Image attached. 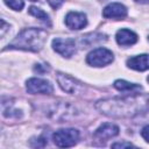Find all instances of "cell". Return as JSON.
Masks as SVG:
<instances>
[{
	"mask_svg": "<svg viewBox=\"0 0 149 149\" xmlns=\"http://www.w3.org/2000/svg\"><path fill=\"white\" fill-rule=\"evenodd\" d=\"M147 80H148V81H149V76H148V78H147Z\"/></svg>",
	"mask_w": 149,
	"mask_h": 149,
	"instance_id": "ffe728a7",
	"label": "cell"
},
{
	"mask_svg": "<svg viewBox=\"0 0 149 149\" xmlns=\"http://www.w3.org/2000/svg\"><path fill=\"white\" fill-rule=\"evenodd\" d=\"M139 3H149V0H135Z\"/></svg>",
	"mask_w": 149,
	"mask_h": 149,
	"instance_id": "d6986e66",
	"label": "cell"
},
{
	"mask_svg": "<svg viewBox=\"0 0 149 149\" xmlns=\"http://www.w3.org/2000/svg\"><path fill=\"white\" fill-rule=\"evenodd\" d=\"M114 87L121 92H130V91H137L141 90L142 87L140 85L133 84V83H128L126 80H115L114 81Z\"/></svg>",
	"mask_w": 149,
	"mask_h": 149,
	"instance_id": "4fadbf2b",
	"label": "cell"
},
{
	"mask_svg": "<svg viewBox=\"0 0 149 149\" xmlns=\"http://www.w3.org/2000/svg\"><path fill=\"white\" fill-rule=\"evenodd\" d=\"M97 109L112 118H129L149 109V94H133L123 98L99 100Z\"/></svg>",
	"mask_w": 149,
	"mask_h": 149,
	"instance_id": "6da1fadb",
	"label": "cell"
},
{
	"mask_svg": "<svg viewBox=\"0 0 149 149\" xmlns=\"http://www.w3.org/2000/svg\"><path fill=\"white\" fill-rule=\"evenodd\" d=\"M65 24L70 29H81L87 24V19L84 13H78V12H70L65 16Z\"/></svg>",
	"mask_w": 149,
	"mask_h": 149,
	"instance_id": "52a82bcc",
	"label": "cell"
},
{
	"mask_svg": "<svg viewBox=\"0 0 149 149\" xmlns=\"http://www.w3.org/2000/svg\"><path fill=\"white\" fill-rule=\"evenodd\" d=\"M102 15L107 19H123L127 15V8L119 2H113L104 8Z\"/></svg>",
	"mask_w": 149,
	"mask_h": 149,
	"instance_id": "ba28073f",
	"label": "cell"
},
{
	"mask_svg": "<svg viewBox=\"0 0 149 149\" xmlns=\"http://www.w3.org/2000/svg\"><path fill=\"white\" fill-rule=\"evenodd\" d=\"M28 12H29V14H30V15H33V16H35V17H37V19H40V20H42V21H43L44 23H47L49 27L51 26V22H50L49 15H48L43 9L31 6V7H29V10H28Z\"/></svg>",
	"mask_w": 149,
	"mask_h": 149,
	"instance_id": "5bb4252c",
	"label": "cell"
},
{
	"mask_svg": "<svg viewBox=\"0 0 149 149\" xmlns=\"http://www.w3.org/2000/svg\"><path fill=\"white\" fill-rule=\"evenodd\" d=\"M52 48L59 55L69 58L76 52V43L73 38H61L57 37L52 41Z\"/></svg>",
	"mask_w": 149,
	"mask_h": 149,
	"instance_id": "8992f818",
	"label": "cell"
},
{
	"mask_svg": "<svg viewBox=\"0 0 149 149\" xmlns=\"http://www.w3.org/2000/svg\"><path fill=\"white\" fill-rule=\"evenodd\" d=\"M47 1L49 2V5H50L54 9H57V8L61 7V5L63 3L64 0H47Z\"/></svg>",
	"mask_w": 149,
	"mask_h": 149,
	"instance_id": "2e32d148",
	"label": "cell"
},
{
	"mask_svg": "<svg viewBox=\"0 0 149 149\" xmlns=\"http://www.w3.org/2000/svg\"><path fill=\"white\" fill-rule=\"evenodd\" d=\"M3 1L8 7H10L14 10H21L24 5L22 0H3Z\"/></svg>",
	"mask_w": 149,
	"mask_h": 149,
	"instance_id": "9a60e30c",
	"label": "cell"
},
{
	"mask_svg": "<svg viewBox=\"0 0 149 149\" xmlns=\"http://www.w3.org/2000/svg\"><path fill=\"white\" fill-rule=\"evenodd\" d=\"M26 88L28 91V93L31 94H50L54 91L52 85L44 79L41 78H30L27 80L26 84Z\"/></svg>",
	"mask_w": 149,
	"mask_h": 149,
	"instance_id": "5b68a950",
	"label": "cell"
},
{
	"mask_svg": "<svg viewBox=\"0 0 149 149\" xmlns=\"http://www.w3.org/2000/svg\"><path fill=\"white\" fill-rule=\"evenodd\" d=\"M30 1H37V0H30Z\"/></svg>",
	"mask_w": 149,
	"mask_h": 149,
	"instance_id": "44dd1931",
	"label": "cell"
},
{
	"mask_svg": "<svg viewBox=\"0 0 149 149\" xmlns=\"http://www.w3.org/2000/svg\"><path fill=\"white\" fill-rule=\"evenodd\" d=\"M113 59H114V56H113L112 51H109L106 48H98V49L91 51L86 57V62L90 65L98 66V68L112 63Z\"/></svg>",
	"mask_w": 149,
	"mask_h": 149,
	"instance_id": "277c9868",
	"label": "cell"
},
{
	"mask_svg": "<svg viewBox=\"0 0 149 149\" xmlns=\"http://www.w3.org/2000/svg\"><path fill=\"white\" fill-rule=\"evenodd\" d=\"M119 134V127L113 125V123H109V122H106V123H102L94 133V136L99 140H107V139H111V137H114Z\"/></svg>",
	"mask_w": 149,
	"mask_h": 149,
	"instance_id": "9c48e42d",
	"label": "cell"
},
{
	"mask_svg": "<svg viewBox=\"0 0 149 149\" xmlns=\"http://www.w3.org/2000/svg\"><path fill=\"white\" fill-rule=\"evenodd\" d=\"M127 65L136 71H146L149 69V55L143 54L130 57L127 61Z\"/></svg>",
	"mask_w": 149,
	"mask_h": 149,
	"instance_id": "30bf717a",
	"label": "cell"
},
{
	"mask_svg": "<svg viewBox=\"0 0 149 149\" xmlns=\"http://www.w3.org/2000/svg\"><path fill=\"white\" fill-rule=\"evenodd\" d=\"M57 81H58L59 86L63 88V91H65L68 93H74L77 90V86H78V84H76L73 78H71L66 74H63V73L57 74Z\"/></svg>",
	"mask_w": 149,
	"mask_h": 149,
	"instance_id": "7c38bea8",
	"label": "cell"
},
{
	"mask_svg": "<svg viewBox=\"0 0 149 149\" xmlns=\"http://www.w3.org/2000/svg\"><path fill=\"white\" fill-rule=\"evenodd\" d=\"M141 135H142V137H143L147 142H149V126H146V127L142 128Z\"/></svg>",
	"mask_w": 149,
	"mask_h": 149,
	"instance_id": "e0dca14e",
	"label": "cell"
},
{
	"mask_svg": "<svg viewBox=\"0 0 149 149\" xmlns=\"http://www.w3.org/2000/svg\"><path fill=\"white\" fill-rule=\"evenodd\" d=\"M54 143L59 148H68L74 146L79 140V132L74 128L58 129L52 134Z\"/></svg>",
	"mask_w": 149,
	"mask_h": 149,
	"instance_id": "3957f363",
	"label": "cell"
},
{
	"mask_svg": "<svg viewBox=\"0 0 149 149\" xmlns=\"http://www.w3.org/2000/svg\"><path fill=\"white\" fill-rule=\"evenodd\" d=\"M113 148H125V147H133L132 143L129 142H116L114 144H112Z\"/></svg>",
	"mask_w": 149,
	"mask_h": 149,
	"instance_id": "ac0fdd59",
	"label": "cell"
},
{
	"mask_svg": "<svg viewBox=\"0 0 149 149\" xmlns=\"http://www.w3.org/2000/svg\"><path fill=\"white\" fill-rule=\"evenodd\" d=\"M115 38H116V42L120 45H123V47L133 45L137 42V35L134 31H132L129 29H126V28L118 30V33L115 35Z\"/></svg>",
	"mask_w": 149,
	"mask_h": 149,
	"instance_id": "8fae6325",
	"label": "cell"
},
{
	"mask_svg": "<svg viewBox=\"0 0 149 149\" xmlns=\"http://www.w3.org/2000/svg\"><path fill=\"white\" fill-rule=\"evenodd\" d=\"M45 40V30L40 28H26L8 44V48L28 51H40L43 48Z\"/></svg>",
	"mask_w": 149,
	"mask_h": 149,
	"instance_id": "7a4b0ae2",
	"label": "cell"
}]
</instances>
